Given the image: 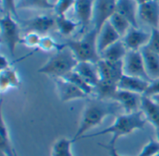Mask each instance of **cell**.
Listing matches in <instances>:
<instances>
[{"instance_id": "1", "label": "cell", "mask_w": 159, "mask_h": 156, "mask_svg": "<svg viewBox=\"0 0 159 156\" xmlns=\"http://www.w3.org/2000/svg\"><path fill=\"white\" fill-rule=\"evenodd\" d=\"M121 106L114 100H90L87 102L81 115L78 128L72 139L74 142L81 140L90 129L99 126L107 116L116 115Z\"/></svg>"}, {"instance_id": "2", "label": "cell", "mask_w": 159, "mask_h": 156, "mask_svg": "<svg viewBox=\"0 0 159 156\" xmlns=\"http://www.w3.org/2000/svg\"><path fill=\"white\" fill-rule=\"evenodd\" d=\"M146 119L142 111L131 113V114H124L117 115L114 124L96 134L92 135H85L82 139H89L93 137H100L103 135H112V139L110 140L109 145L115 146L116 141L125 136H129L136 130H142L144 128L146 124ZM81 139V140H82Z\"/></svg>"}, {"instance_id": "3", "label": "cell", "mask_w": 159, "mask_h": 156, "mask_svg": "<svg viewBox=\"0 0 159 156\" xmlns=\"http://www.w3.org/2000/svg\"><path fill=\"white\" fill-rule=\"evenodd\" d=\"M78 61L73 51L62 45L61 48L54 53L48 60L38 70V74L48 75L52 78H63L75 71Z\"/></svg>"}, {"instance_id": "4", "label": "cell", "mask_w": 159, "mask_h": 156, "mask_svg": "<svg viewBox=\"0 0 159 156\" xmlns=\"http://www.w3.org/2000/svg\"><path fill=\"white\" fill-rule=\"evenodd\" d=\"M98 34L99 33L92 28L81 39L68 41L64 46L73 51L78 62L89 61L97 64L102 60L98 51Z\"/></svg>"}, {"instance_id": "5", "label": "cell", "mask_w": 159, "mask_h": 156, "mask_svg": "<svg viewBox=\"0 0 159 156\" xmlns=\"http://www.w3.org/2000/svg\"><path fill=\"white\" fill-rule=\"evenodd\" d=\"M1 40L9 51L11 57H14L16 47L21 43L20 31L18 20L10 14H5L1 18Z\"/></svg>"}, {"instance_id": "6", "label": "cell", "mask_w": 159, "mask_h": 156, "mask_svg": "<svg viewBox=\"0 0 159 156\" xmlns=\"http://www.w3.org/2000/svg\"><path fill=\"white\" fill-rule=\"evenodd\" d=\"M124 74L151 81L144 66L141 50H129L123 60Z\"/></svg>"}, {"instance_id": "7", "label": "cell", "mask_w": 159, "mask_h": 156, "mask_svg": "<svg viewBox=\"0 0 159 156\" xmlns=\"http://www.w3.org/2000/svg\"><path fill=\"white\" fill-rule=\"evenodd\" d=\"M116 0H95L92 23L98 33L116 12Z\"/></svg>"}, {"instance_id": "8", "label": "cell", "mask_w": 159, "mask_h": 156, "mask_svg": "<svg viewBox=\"0 0 159 156\" xmlns=\"http://www.w3.org/2000/svg\"><path fill=\"white\" fill-rule=\"evenodd\" d=\"M54 81L58 97L62 102L83 100L88 97L80 88L64 78H55Z\"/></svg>"}, {"instance_id": "9", "label": "cell", "mask_w": 159, "mask_h": 156, "mask_svg": "<svg viewBox=\"0 0 159 156\" xmlns=\"http://www.w3.org/2000/svg\"><path fill=\"white\" fill-rule=\"evenodd\" d=\"M97 67L100 78L102 80H108L118 83L121 77L124 75L123 60L114 62L102 59L97 63Z\"/></svg>"}, {"instance_id": "10", "label": "cell", "mask_w": 159, "mask_h": 156, "mask_svg": "<svg viewBox=\"0 0 159 156\" xmlns=\"http://www.w3.org/2000/svg\"><path fill=\"white\" fill-rule=\"evenodd\" d=\"M142 97L143 95L137 93L118 89L114 98V101L117 102L126 114H131L141 111Z\"/></svg>"}, {"instance_id": "11", "label": "cell", "mask_w": 159, "mask_h": 156, "mask_svg": "<svg viewBox=\"0 0 159 156\" xmlns=\"http://www.w3.org/2000/svg\"><path fill=\"white\" fill-rule=\"evenodd\" d=\"M150 36L151 33L140 28L131 27L124 36L123 42L129 50H141L143 47L148 45Z\"/></svg>"}, {"instance_id": "12", "label": "cell", "mask_w": 159, "mask_h": 156, "mask_svg": "<svg viewBox=\"0 0 159 156\" xmlns=\"http://www.w3.org/2000/svg\"><path fill=\"white\" fill-rule=\"evenodd\" d=\"M138 18L152 28H159V2L151 0L139 5Z\"/></svg>"}, {"instance_id": "13", "label": "cell", "mask_w": 159, "mask_h": 156, "mask_svg": "<svg viewBox=\"0 0 159 156\" xmlns=\"http://www.w3.org/2000/svg\"><path fill=\"white\" fill-rule=\"evenodd\" d=\"M22 22L30 32L42 35L46 34L51 28L54 27V25H56V18H52L48 15H40Z\"/></svg>"}, {"instance_id": "14", "label": "cell", "mask_w": 159, "mask_h": 156, "mask_svg": "<svg viewBox=\"0 0 159 156\" xmlns=\"http://www.w3.org/2000/svg\"><path fill=\"white\" fill-rule=\"evenodd\" d=\"M138 11L139 4L136 0H116V12L125 17L134 28H139Z\"/></svg>"}, {"instance_id": "15", "label": "cell", "mask_w": 159, "mask_h": 156, "mask_svg": "<svg viewBox=\"0 0 159 156\" xmlns=\"http://www.w3.org/2000/svg\"><path fill=\"white\" fill-rule=\"evenodd\" d=\"M95 0H75L74 8L79 24L85 29L92 22Z\"/></svg>"}, {"instance_id": "16", "label": "cell", "mask_w": 159, "mask_h": 156, "mask_svg": "<svg viewBox=\"0 0 159 156\" xmlns=\"http://www.w3.org/2000/svg\"><path fill=\"white\" fill-rule=\"evenodd\" d=\"M151 81L124 74L118 82V89L144 95Z\"/></svg>"}, {"instance_id": "17", "label": "cell", "mask_w": 159, "mask_h": 156, "mask_svg": "<svg viewBox=\"0 0 159 156\" xmlns=\"http://www.w3.org/2000/svg\"><path fill=\"white\" fill-rule=\"evenodd\" d=\"M118 40H120V35L115 30V28L112 26L110 21H107L103 25V27L102 28V30L100 31V33L98 34L97 45H98V51H99L100 55L108 47L115 44Z\"/></svg>"}, {"instance_id": "18", "label": "cell", "mask_w": 159, "mask_h": 156, "mask_svg": "<svg viewBox=\"0 0 159 156\" xmlns=\"http://www.w3.org/2000/svg\"><path fill=\"white\" fill-rule=\"evenodd\" d=\"M141 111L144 114L147 122H149L156 130L159 129V104L152 98L143 95Z\"/></svg>"}, {"instance_id": "19", "label": "cell", "mask_w": 159, "mask_h": 156, "mask_svg": "<svg viewBox=\"0 0 159 156\" xmlns=\"http://www.w3.org/2000/svg\"><path fill=\"white\" fill-rule=\"evenodd\" d=\"M146 73L150 80H156L159 78V55L150 49L147 46L141 49Z\"/></svg>"}, {"instance_id": "20", "label": "cell", "mask_w": 159, "mask_h": 156, "mask_svg": "<svg viewBox=\"0 0 159 156\" xmlns=\"http://www.w3.org/2000/svg\"><path fill=\"white\" fill-rule=\"evenodd\" d=\"M75 72H76L83 79H85L93 87H95L96 85L101 80L96 63H92L89 61L78 62L75 69Z\"/></svg>"}, {"instance_id": "21", "label": "cell", "mask_w": 159, "mask_h": 156, "mask_svg": "<svg viewBox=\"0 0 159 156\" xmlns=\"http://www.w3.org/2000/svg\"><path fill=\"white\" fill-rule=\"evenodd\" d=\"M117 91L118 83L102 79H101L94 87L96 99L102 100H114V98Z\"/></svg>"}, {"instance_id": "22", "label": "cell", "mask_w": 159, "mask_h": 156, "mask_svg": "<svg viewBox=\"0 0 159 156\" xmlns=\"http://www.w3.org/2000/svg\"><path fill=\"white\" fill-rule=\"evenodd\" d=\"M129 49L127 48L126 45L123 41L118 40L115 44L108 47L102 54L101 58L105 60L109 61H122L124 60Z\"/></svg>"}, {"instance_id": "23", "label": "cell", "mask_w": 159, "mask_h": 156, "mask_svg": "<svg viewBox=\"0 0 159 156\" xmlns=\"http://www.w3.org/2000/svg\"><path fill=\"white\" fill-rule=\"evenodd\" d=\"M20 85V77L17 74V72L9 67L7 69L1 71L0 75V87H1V92H5L9 87H19Z\"/></svg>"}, {"instance_id": "24", "label": "cell", "mask_w": 159, "mask_h": 156, "mask_svg": "<svg viewBox=\"0 0 159 156\" xmlns=\"http://www.w3.org/2000/svg\"><path fill=\"white\" fill-rule=\"evenodd\" d=\"M73 143V140L66 138L57 140L51 148V156H74L72 153Z\"/></svg>"}, {"instance_id": "25", "label": "cell", "mask_w": 159, "mask_h": 156, "mask_svg": "<svg viewBox=\"0 0 159 156\" xmlns=\"http://www.w3.org/2000/svg\"><path fill=\"white\" fill-rule=\"evenodd\" d=\"M109 21L112 24V26L115 28V30L118 33L120 37H124L129 32V30L132 27L129 21L122 15L118 14L117 12H115L113 14Z\"/></svg>"}, {"instance_id": "26", "label": "cell", "mask_w": 159, "mask_h": 156, "mask_svg": "<svg viewBox=\"0 0 159 156\" xmlns=\"http://www.w3.org/2000/svg\"><path fill=\"white\" fill-rule=\"evenodd\" d=\"M64 79L70 81L71 83H73L74 85H75L78 88H80L87 96L91 95L92 93H94V87L89 85L85 79H83L76 72L73 71L72 73H70L69 74H67L65 77H63Z\"/></svg>"}, {"instance_id": "27", "label": "cell", "mask_w": 159, "mask_h": 156, "mask_svg": "<svg viewBox=\"0 0 159 156\" xmlns=\"http://www.w3.org/2000/svg\"><path fill=\"white\" fill-rule=\"evenodd\" d=\"M55 4L51 0H18L17 8H54Z\"/></svg>"}, {"instance_id": "28", "label": "cell", "mask_w": 159, "mask_h": 156, "mask_svg": "<svg viewBox=\"0 0 159 156\" xmlns=\"http://www.w3.org/2000/svg\"><path fill=\"white\" fill-rule=\"evenodd\" d=\"M79 22L73 21L66 16H56V26L62 35H70L78 26Z\"/></svg>"}, {"instance_id": "29", "label": "cell", "mask_w": 159, "mask_h": 156, "mask_svg": "<svg viewBox=\"0 0 159 156\" xmlns=\"http://www.w3.org/2000/svg\"><path fill=\"white\" fill-rule=\"evenodd\" d=\"M0 149L1 153L4 154L6 156L14 155V149L11 146L10 138L8 134L7 127L6 126V123L4 119H2V125H1V141H0Z\"/></svg>"}, {"instance_id": "30", "label": "cell", "mask_w": 159, "mask_h": 156, "mask_svg": "<svg viewBox=\"0 0 159 156\" xmlns=\"http://www.w3.org/2000/svg\"><path fill=\"white\" fill-rule=\"evenodd\" d=\"M159 153V141L150 139L137 156H155Z\"/></svg>"}, {"instance_id": "31", "label": "cell", "mask_w": 159, "mask_h": 156, "mask_svg": "<svg viewBox=\"0 0 159 156\" xmlns=\"http://www.w3.org/2000/svg\"><path fill=\"white\" fill-rule=\"evenodd\" d=\"M75 0H57L54 11L57 16H65L66 12L75 6Z\"/></svg>"}, {"instance_id": "32", "label": "cell", "mask_w": 159, "mask_h": 156, "mask_svg": "<svg viewBox=\"0 0 159 156\" xmlns=\"http://www.w3.org/2000/svg\"><path fill=\"white\" fill-rule=\"evenodd\" d=\"M61 47L54 41L53 38H51L50 36H48V35L42 36L41 40H40V43L38 45L39 49H41L43 51H47V52H49V51L54 50V49L58 50L59 48H61Z\"/></svg>"}, {"instance_id": "33", "label": "cell", "mask_w": 159, "mask_h": 156, "mask_svg": "<svg viewBox=\"0 0 159 156\" xmlns=\"http://www.w3.org/2000/svg\"><path fill=\"white\" fill-rule=\"evenodd\" d=\"M41 35L36 33H34V32H29L27 34H25L23 36V38L21 39V43L28 47H38V45L40 43V40H41Z\"/></svg>"}, {"instance_id": "34", "label": "cell", "mask_w": 159, "mask_h": 156, "mask_svg": "<svg viewBox=\"0 0 159 156\" xmlns=\"http://www.w3.org/2000/svg\"><path fill=\"white\" fill-rule=\"evenodd\" d=\"M2 5L3 9L6 12L5 14H10L17 20H19V15L17 12V2H15V0H2Z\"/></svg>"}, {"instance_id": "35", "label": "cell", "mask_w": 159, "mask_h": 156, "mask_svg": "<svg viewBox=\"0 0 159 156\" xmlns=\"http://www.w3.org/2000/svg\"><path fill=\"white\" fill-rule=\"evenodd\" d=\"M151 36L147 47L159 55V28H152Z\"/></svg>"}, {"instance_id": "36", "label": "cell", "mask_w": 159, "mask_h": 156, "mask_svg": "<svg viewBox=\"0 0 159 156\" xmlns=\"http://www.w3.org/2000/svg\"><path fill=\"white\" fill-rule=\"evenodd\" d=\"M157 95H159V78L156 80H152L150 82L149 87L144 94V96H147L150 98L157 96Z\"/></svg>"}, {"instance_id": "37", "label": "cell", "mask_w": 159, "mask_h": 156, "mask_svg": "<svg viewBox=\"0 0 159 156\" xmlns=\"http://www.w3.org/2000/svg\"><path fill=\"white\" fill-rule=\"evenodd\" d=\"M105 149H107L108 153H109V155L110 156H123L121 154H119L117 153V151L116 150L115 146H111V145H108V146H103Z\"/></svg>"}, {"instance_id": "38", "label": "cell", "mask_w": 159, "mask_h": 156, "mask_svg": "<svg viewBox=\"0 0 159 156\" xmlns=\"http://www.w3.org/2000/svg\"><path fill=\"white\" fill-rule=\"evenodd\" d=\"M148 1H151V0H136V2H137L139 5H142V4L146 3V2H148Z\"/></svg>"}, {"instance_id": "39", "label": "cell", "mask_w": 159, "mask_h": 156, "mask_svg": "<svg viewBox=\"0 0 159 156\" xmlns=\"http://www.w3.org/2000/svg\"><path fill=\"white\" fill-rule=\"evenodd\" d=\"M152 99L157 102V103H158L159 104V95H157V96H154V97H152Z\"/></svg>"}, {"instance_id": "40", "label": "cell", "mask_w": 159, "mask_h": 156, "mask_svg": "<svg viewBox=\"0 0 159 156\" xmlns=\"http://www.w3.org/2000/svg\"><path fill=\"white\" fill-rule=\"evenodd\" d=\"M157 131V140L159 141V129L158 130H156Z\"/></svg>"}, {"instance_id": "41", "label": "cell", "mask_w": 159, "mask_h": 156, "mask_svg": "<svg viewBox=\"0 0 159 156\" xmlns=\"http://www.w3.org/2000/svg\"><path fill=\"white\" fill-rule=\"evenodd\" d=\"M13 156H19L18 154H17V153H16V151H15V150H14V155Z\"/></svg>"}, {"instance_id": "42", "label": "cell", "mask_w": 159, "mask_h": 156, "mask_svg": "<svg viewBox=\"0 0 159 156\" xmlns=\"http://www.w3.org/2000/svg\"><path fill=\"white\" fill-rule=\"evenodd\" d=\"M1 156H6V155H5L4 154H2V153H1Z\"/></svg>"}, {"instance_id": "43", "label": "cell", "mask_w": 159, "mask_h": 156, "mask_svg": "<svg viewBox=\"0 0 159 156\" xmlns=\"http://www.w3.org/2000/svg\"><path fill=\"white\" fill-rule=\"evenodd\" d=\"M155 156H159V153H158V154H157V155H155Z\"/></svg>"}, {"instance_id": "44", "label": "cell", "mask_w": 159, "mask_h": 156, "mask_svg": "<svg viewBox=\"0 0 159 156\" xmlns=\"http://www.w3.org/2000/svg\"><path fill=\"white\" fill-rule=\"evenodd\" d=\"M155 1H157V2H159V0H155Z\"/></svg>"}]
</instances>
